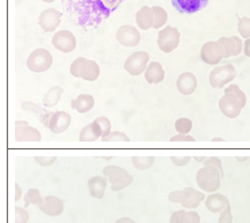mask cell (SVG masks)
<instances>
[{"instance_id":"1","label":"cell","mask_w":250,"mask_h":223,"mask_svg":"<svg viewBox=\"0 0 250 223\" xmlns=\"http://www.w3.org/2000/svg\"><path fill=\"white\" fill-rule=\"evenodd\" d=\"M246 104H247V96L237 84L229 85L224 90V95L218 101V107L222 114L230 119L240 116Z\"/></svg>"},{"instance_id":"2","label":"cell","mask_w":250,"mask_h":223,"mask_svg":"<svg viewBox=\"0 0 250 223\" xmlns=\"http://www.w3.org/2000/svg\"><path fill=\"white\" fill-rule=\"evenodd\" d=\"M221 172L211 166L203 167L196 176L198 187L206 193H215L221 186Z\"/></svg>"},{"instance_id":"3","label":"cell","mask_w":250,"mask_h":223,"mask_svg":"<svg viewBox=\"0 0 250 223\" xmlns=\"http://www.w3.org/2000/svg\"><path fill=\"white\" fill-rule=\"evenodd\" d=\"M53 55L47 49L39 48L31 52L26 60V66L31 72L43 73L53 66Z\"/></svg>"},{"instance_id":"4","label":"cell","mask_w":250,"mask_h":223,"mask_svg":"<svg viewBox=\"0 0 250 223\" xmlns=\"http://www.w3.org/2000/svg\"><path fill=\"white\" fill-rule=\"evenodd\" d=\"M237 76V71L232 65H224L215 67L209 74V84L213 89L221 90L230 84Z\"/></svg>"},{"instance_id":"5","label":"cell","mask_w":250,"mask_h":223,"mask_svg":"<svg viewBox=\"0 0 250 223\" xmlns=\"http://www.w3.org/2000/svg\"><path fill=\"white\" fill-rule=\"evenodd\" d=\"M180 34L179 30L173 26H166L159 31L157 44L158 48L164 52V54H171L179 47L180 44Z\"/></svg>"},{"instance_id":"6","label":"cell","mask_w":250,"mask_h":223,"mask_svg":"<svg viewBox=\"0 0 250 223\" xmlns=\"http://www.w3.org/2000/svg\"><path fill=\"white\" fill-rule=\"evenodd\" d=\"M150 56L147 51H135L124 62V69L131 76H139L146 72Z\"/></svg>"},{"instance_id":"7","label":"cell","mask_w":250,"mask_h":223,"mask_svg":"<svg viewBox=\"0 0 250 223\" xmlns=\"http://www.w3.org/2000/svg\"><path fill=\"white\" fill-rule=\"evenodd\" d=\"M200 58L207 65H218L224 59V48L218 41H208L201 47Z\"/></svg>"},{"instance_id":"8","label":"cell","mask_w":250,"mask_h":223,"mask_svg":"<svg viewBox=\"0 0 250 223\" xmlns=\"http://www.w3.org/2000/svg\"><path fill=\"white\" fill-rule=\"evenodd\" d=\"M116 40L123 47L133 48L140 43L141 34L137 27L132 25H123L117 30Z\"/></svg>"},{"instance_id":"9","label":"cell","mask_w":250,"mask_h":223,"mask_svg":"<svg viewBox=\"0 0 250 223\" xmlns=\"http://www.w3.org/2000/svg\"><path fill=\"white\" fill-rule=\"evenodd\" d=\"M53 45L58 51L69 54L76 48V37L71 31L62 30L53 37Z\"/></svg>"},{"instance_id":"10","label":"cell","mask_w":250,"mask_h":223,"mask_svg":"<svg viewBox=\"0 0 250 223\" xmlns=\"http://www.w3.org/2000/svg\"><path fill=\"white\" fill-rule=\"evenodd\" d=\"M62 13L55 8L44 9L39 16V25L46 32H54L61 25Z\"/></svg>"},{"instance_id":"11","label":"cell","mask_w":250,"mask_h":223,"mask_svg":"<svg viewBox=\"0 0 250 223\" xmlns=\"http://www.w3.org/2000/svg\"><path fill=\"white\" fill-rule=\"evenodd\" d=\"M72 117L66 111H56L49 121V130L54 134H62L71 126Z\"/></svg>"},{"instance_id":"12","label":"cell","mask_w":250,"mask_h":223,"mask_svg":"<svg viewBox=\"0 0 250 223\" xmlns=\"http://www.w3.org/2000/svg\"><path fill=\"white\" fill-rule=\"evenodd\" d=\"M198 86L196 75L190 72H185L176 79V89L183 95H191Z\"/></svg>"},{"instance_id":"13","label":"cell","mask_w":250,"mask_h":223,"mask_svg":"<svg viewBox=\"0 0 250 223\" xmlns=\"http://www.w3.org/2000/svg\"><path fill=\"white\" fill-rule=\"evenodd\" d=\"M173 7L181 14H194L207 6L208 0H172Z\"/></svg>"},{"instance_id":"14","label":"cell","mask_w":250,"mask_h":223,"mask_svg":"<svg viewBox=\"0 0 250 223\" xmlns=\"http://www.w3.org/2000/svg\"><path fill=\"white\" fill-rule=\"evenodd\" d=\"M205 200V194L192 187H186L182 190L181 204L187 208H196Z\"/></svg>"},{"instance_id":"15","label":"cell","mask_w":250,"mask_h":223,"mask_svg":"<svg viewBox=\"0 0 250 223\" xmlns=\"http://www.w3.org/2000/svg\"><path fill=\"white\" fill-rule=\"evenodd\" d=\"M22 109L34 113L44 127H49V121L51 119V117H53L54 112L44 109V108H41L34 102H30V101H25V102L22 103Z\"/></svg>"},{"instance_id":"16","label":"cell","mask_w":250,"mask_h":223,"mask_svg":"<svg viewBox=\"0 0 250 223\" xmlns=\"http://www.w3.org/2000/svg\"><path fill=\"white\" fill-rule=\"evenodd\" d=\"M145 78L149 84H159L164 81L165 71L161 62L151 61L149 62L147 69L145 72Z\"/></svg>"},{"instance_id":"17","label":"cell","mask_w":250,"mask_h":223,"mask_svg":"<svg viewBox=\"0 0 250 223\" xmlns=\"http://www.w3.org/2000/svg\"><path fill=\"white\" fill-rule=\"evenodd\" d=\"M100 75V67L95 60L85 59L80 67V77L84 81L93 82L98 79Z\"/></svg>"},{"instance_id":"18","label":"cell","mask_w":250,"mask_h":223,"mask_svg":"<svg viewBox=\"0 0 250 223\" xmlns=\"http://www.w3.org/2000/svg\"><path fill=\"white\" fill-rule=\"evenodd\" d=\"M41 134L38 128L32 126L15 127V141L16 142H40Z\"/></svg>"},{"instance_id":"19","label":"cell","mask_w":250,"mask_h":223,"mask_svg":"<svg viewBox=\"0 0 250 223\" xmlns=\"http://www.w3.org/2000/svg\"><path fill=\"white\" fill-rule=\"evenodd\" d=\"M95 97L91 94H80L76 96V99L71 101L72 109L76 110L79 113H86L95 107Z\"/></svg>"},{"instance_id":"20","label":"cell","mask_w":250,"mask_h":223,"mask_svg":"<svg viewBox=\"0 0 250 223\" xmlns=\"http://www.w3.org/2000/svg\"><path fill=\"white\" fill-rule=\"evenodd\" d=\"M135 20H137V24L138 26L140 27V30L147 31L149 29H151V27H154L155 17L152 8L148 6L142 7V8H140V10L137 13Z\"/></svg>"},{"instance_id":"21","label":"cell","mask_w":250,"mask_h":223,"mask_svg":"<svg viewBox=\"0 0 250 223\" xmlns=\"http://www.w3.org/2000/svg\"><path fill=\"white\" fill-rule=\"evenodd\" d=\"M107 181L108 180H107L106 177L103 176H95L89 179L88 189L92 197L98 198V200L104 197L107 188Z\"/></svg>"},{"instance_id":"22","label":"cell","mask_w":250,"mask_h":223,"mask_svg":"<svg viewBox=\"0 0 250 223\" xmlns=\"http://www.w3.org/2000/svg\"><path fill=\"white\" fill-rule=\"evenodd\" d=\"M102 137H103V130L95 120H93L91 124L86 125L85 127H83L79 135V139L81 142H95L97 139Z\"/></svg>"},{"instance_id":"23","label":"cell","mask_w":250,"mask_h":223,"mask_svg":"<svg viewBox=\"0 0 250 223\" xmlns=\"http://www.w3.org/2000/svg\"><path fill=\"white\" fill-rule=\"evenodd\" d=\"M229 205L227 196L222 194H211L206 198V206L210 212H223Z\"/></svg>"},{"instance_id":"24","label":"cell","mask_w":250,"mask_h":223,"mask_svg":"<svg viewBox=\"0 0 250 223\" xmlns=\"http://www.w3.org/2000/svg\"><path fill=\"white\" fill-rule=\"evenodd\" d=\"M46 214L58 215L62 211V202L56 196H47L44 198V203L40 206Z\"/></svg>"},{"instance_id":"25","label":"cell","mask_w":250,"mask_h":223,"mask_svg":"<svg viewBox=\"0 0 250 223\" xmlns=\"http://www.w3.org/2000/svg\"><path fill=\"white\" fill-rule=\"evenodd\" d=\"M64 93V89L60 85L51 86V88L47 91V93L44 94L42 103L46 108H54L56 107L58 102L61 101L62 94Z\"/></svg>"},{"instance_id":"26","label":"cell","mask_w":250,"mask_h":223,"mask_svg":"<svg viewBox=\"0 0 250 223\" xmlns=\"http://www.w3.org/2000/svg\"><path fill=\"white\" fill-rule=\"evenodd\" d=\"M103 173H104V176L107 178V180L112 184L113 181H115L117 178H120V177H122L124 175H127L128 172L125 169L121 168V167L107 166L103 169Z\"/></svg>"},{"instance_id":"27","label":"cell","mask_w":250,"mask_h":223,"mask_svg":"<svg viewBox=\"0 0 250 223\" xmlns=\"http://www.w3.org/2000/svg\"><path fill=\"white\" fill-rule=\"evenodd\" d=\"M152 12H154V17H155V23H154V29L158 30L163 27L167 22L168 15L166 13V10L161 6H154L151 7Z\"/></svg>"},{"instance_id":"28","label":"cell","mask_w":250,"mask_h":223,"mask_svg":"<svg viewBox=\"0 0 250 223\" xmlns=\"http://www.w3.org/2000/svg\"><path fill=\"white\" fill-rule=\"evenodd\" d=\"M131 161L132 165L139 170H149L154 166L155 158L154 156H133Z\"/></svg>"},{"instance_id":"29","label":"cell","mask_w":250,"mask_h":223,"mask_svg":"<svg viewBox=\"0 0 250 223\" xmlns=\"http://www.w3.org/2000/svg\"><path fill=\"white\" fill-rule=\"evenodd\" d=\"M132 183H133V177L130 173H127V175H124L120 177V178H117L115 181H113L110 186H112L113 191H120L127 188Z\"/></svg>"},{"instance_id":"30","label":"cell","mask_w":250,"mask_h":223,"mask_svg":"<svg viewBox=\"0 0 250 223\" xmlns=\"http://www.w3.org/2000/svg\"><path fill=\"white\" fill-rule=\"evenodd\" d=\"M217 41L222 44V47L224 48V58L233 57L235 52V44L233 39H232V37H222Z\"/></svg>"},{"instance_id":"31","label":"cell","mask_w":250,"mask_h":223,"mask_svg":"<svg viewBox=\"0 0 250 223\" xmlns=\"http://www.w3.org/2000/svg\"><path fill=\"white\" fill-rule=\"evenodd\" d=\"M24 201H25V205H42L44 203V200H42V197H41L40 190L37 189V188L29 189V191H27L25 195V197H24Z\"/></svg>"},{"instance_id":"32","label":"cell","mask_w":250,"mask_h":223,"mask_svg":"<svg viewBox=\"0 0 250 223\" xmlns=\"http://www.w3.org/2000/svg\"><path fill=\"white\" fill-rule=\"evenodd\" d=\"M175 130L179 134H185L189 135V133L192 130V121H191L189 118H179L178 120L175 121Z\"/></svg>"},{"instance_id":"33","label":"cell","mask_w":250,"mask_h":223,"mask_svg":"<svg viewBox=\"0 0 250 223\" xmlns=\"http://www.w3.org/2000/svg\"><path fill=\"white\" fill-rule=\"evenodd\" d=\"M238 32L244 39H250V17H241L238 20Z\"/></svg>"},{"instance_id":"34","label":"cell","mask_w":250,"mask_h":223,"mask_svg":"<svg viewBox=\"0 0 250 223\" xmlns=\"http://www.w3.org/2000/svg\"><path fill=\"white\" fill-rule=\"evenodd\" d=\"M95 121L99 125V127L102 128V130H103V137H102V139L105 138L106 136H108L110 133H112V124H110V121H109L108 118L102 116V117L96 118Z\"/></svg>"},{"instance_id":"35","label":"cell","mask_w":250,"mask_h":223,"mask_svg":"<svg viewBox=\"0 0 250 223\" xmlns=\"http://www.w3.org/2000/svg\"><path fill=\"white\" fill-rule=\"evenodd\" d=\"M102 141L104 142H128L130 138L127 137V135H125L122 131H112L108 136H106L105 138H103Z\"/></svg>"},{"instance_id":"36","label":"cell","mask_w":250,"mask_h":223,"mask_svg":"<svg viewBox=\"0 0 250 223\" xmlns=\"http://www.w3.org/2000/svg\"><path fill=\"white\" fill-rule=\"evenodd\" d=\"M205 166H211L214 168H216L218 171L221 172L222 178L224 177V171H223V167H222V161L220 158H216V156H209V158L206 159V161L204 162Z\"/></svg>"},{"instance_id":"37","label":"cell","mask_w":250,"mask_h":223,"mask_svg":"<svg viewBox=\"0 0 250 223\" xmlns=\"http://www.w3.org/2000/svg\"><path fill=\"white\" fill-rule=\"evenodd\" d=\"M34 161L41 167H49L57 161V156H34Z\"/></svg>"},{"instance_id":"38","label":"cell","mask_w":250,"mask_h":223,"mask_svg":"<svg viewBox=\"0 0 250 223\" xmlns=\"http://www.w3.org/2000/svg\"><path fill=\"white\" fill-rule=\"evenodd\" d=\"M84 60H85V58L79 57L72 62L71 67H69V73H71L72 76H74V77H80V67H81L82 62Z\"/></svg>"},{"instance_id":"39","label":"cell","mask_w":250,"mask_h":223,"mask_svg":"<svg viewBox=\"0 0 250 223\" xmlns=\"http://www.w3.org/2000/svg\"><path fill=\"white\" fill-rule=\"evenodd\" d=\"M182 223H199V215H198L196 212L183 211Z\"/></svg>"},{"instance_id":"40","label":"cell","mask_w":250,"mask_h":223,"mask_svg":"<svg viewBox=\"0 0 250 223\" xmlns=\"http://www.w3.org/2000/svg\"><path fill=\"white\" fill-rule=\"evenodd\" d=\"M190 156H171V161L174 163L176 167H185L190 162Z\"/></svg>"},{"instance_id":"41","label":"cell","mask_w":250,"mask_h":223,"mask_svg":"<svg viewBox=\"0 0 250 223\" xmlns=\"http://www.w3.org/2000/svg\"><path fill=\"white\" fill-rule=\"evenodd\" d=\"M220 223H232V214H231L230 205H228L227 208L222 212L220 217Z\"/></svg>"},{"instance_id":"42","label":"cell","mask_w":250,"mask_h":223,"mask_svg":"<svg viewBox=\"0 0 250 223\" xmlns=\"http://www.w3.org/2000/svg\"><path fill=\"white\" fill-rule=\"evenodd\" d=\"M169 141H171V142H194L196 139H194V137H192V136H190V135L178 134V135H175V136H173V137H171Z\"/></svg>"},{"instance_id":"43","label":"cell","mask_w":250,"mask_h":223,"mask_svg":"<svg viewBox=\"0 0 250 223\" xmlns=\"http://www.w3.org/2000/svg\"><path fill=\"white\" fill-rule=\"evenodd\" d=\"M231 37L233 39L234 44H235V52L233 56V57H235V56H239L242 51H244V42H242V40L239 37Z\"/></svg>"},{"instance_id":"44","label":"cell","mask_w":250,"mask_h":223,"mask_svg":"<svg viewBox=\"0 0 250 223\" xmlns=\"http://www.w3.org/2000/svg\"><path fill=\"white\" fill-rule=\"evenodd\" d=\"M16 223H25L27 220V214L26 212L22 210V208L16 207Z\"/></svg>"},{"instance_id":"45","label":"cell","mask_w":250,"mask_h":223,"mask_svg":"<svg viewBox=\"0 0 250 223\" xmlns=\"http://www.w3.org/2000/svg\"><path fill=\"white\" fill-rule=\"evenodd\" d=\"M168 200L173 203H181L182 200V190H174L168 195Z\"/></svg>"},{"instance_id":"46","label":"cell","mask_w":250,"mask_h":223,"mask_svg":"<svg viewBox=\"0 0 250 223\" xmlns=\"http://www.w3.org/2000/svg\"><path fill=\"white\" fill-rule=\"evenodd\" d=\"M182 214H183V211L175 212V213L172 215L171 223H182Z\"/></svg>"},{"instance_id":"47","label":"cell","mask_w":250,"mask_h":223,"mask_svg":"<svg viewBox=\"0 0 250 223\" xmlns=\"http://www.w3.org/2000/svg\"><path fill=\"white\" fill-rule=\"evenodd\" d=\"M244 54L250 58V39H247L244 42Z\"/></svg>"},{"instance_id":"48","label":"cell","mask_w":250,"mask_h":223,"mask_svg":"<svg viewBox=\"0 0 250 223\" xmlns=\"http://www.w3.org/2000/svg\"><path fill=\"white\" fill-rule=\"evenodd\" d=\"M15 193H16L15 200L19 201L20 198L22 197V189H21V187H20L19 184H15Z\"/></svg>"},{"instance_id":"49","label":"cell","mask_w":250,"mask_h":223,"mask_svg":"<svg viewBox=\"0 0 250 223\" xmlns=\"http://www.w3.org/2000/svg\"><path fill=\"white\" fill-rule=\"evenodd\" d=\"M27 121L25 120H17L15 123V127H22V126H27Z\"/></svg>"},{"instance_id":"50","label":"cell","mask_w":250,"mask_h":223,"mask_svg":"<svg viewBox=\"0 0 250 223\" xmlns=\"http://www.w3.org/2000/svg\"><path fill=\"white\" fill-rule=\"evenodd\" d=\"M193 159L198 162H205V161H206V158H205V156H194Z\"/></svg>"},{"instance_id":"51","label":"cell","mask_w":250,"mask_h":223,"mask_svg":"<svg viewBox=\"0 0 250 223\" xmlns=\"http://www.w3.org/2000/svg\"><path fill=\"white\" fill-rule=\"evenodd\" d=\"M117 223H134V222L128 220V219H123V220H120V222H117Z\"/></svg>"},{"instance_id":"52","label":"cell","mask_w":250,"mask_h":223,"mask_svg":"<svg viewBox=\"0 0 250 223\" xmlns=\"http://www.w3.org/2000/svg\"><path fill=\"white\" fill-rule=\"evenodd\" d=\"M211 141H213V142H223L224 139L222 137H214L213 139H211Z\"/></svg>"},{"instance_id":"53","label":"cell","mask_w":250,"mask_h":223,"mask_svg":"<svg viewBox=\"0 0 250 223\" xmlns=\"http://www.w3.org/2000/svg\"><path fill=\"white\" fill-rule=\"evenodd\" d=\"M238 161H246V160H248L247 156H244V158H237Z\"/></svg>"},{"instance_id":"54","label":"cell","mask_w":250,"mask_h":223,"mask_svg":"<svg viewBox=\"0 0 250 223\" xmlns=\"http://www.w3.org/2000/svg\"><path fill=\"white\" fill-rule=\"evenodd\" d=\"M42 1H44V2H54L55 0H42Z\"/></svg>"},{"instance_id":"55","label":"cell","mask_w":250,"mask_h":223,"mask_svg":"<svg viewBox=\"0 0 250 223\" xmlns=\"http://www.w3.org/2000/svg\"><path fill=\"white\" fill-rule=\"evenodd\" d=\"M21 2V0H16V3H20Z\"/></svg>"},{"instance_id":"56","label":"cell","mask_w":250,"mask_h":223,"mask_svg":"<svg viewBox=\"0 0 250 223\" xmlns=\"http://www.w3.org/2000/svg\"><path fill=\"white\" fill-rule=\"evenodd\" d=\"M249 161H250V158H249Z\"/></svg>"}]
</instances>
